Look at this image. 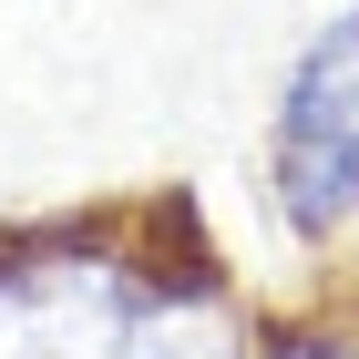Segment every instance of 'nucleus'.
I'll return each instance as SVG.
<instances>
[{"mask_svg": "<svg viewBox=\"0 0 359 359\" xmlns=\"http://www.w3.org/2000/svg\"><path fill=\"white\" fill-rule=\"evenodd\" d=\"M0 359H247V318L185 205L52 216L0 226Z\"/></svg>", "mask_w": 359, "mask_h": 359, "instance_id": "1", "label": "nucleus"}, {"mask_svg": "<svg viewBox=\"0 0 359 359\" xmlns=\"http://www.w3.org/2000/svg\"><path fill=\"white\" fill-rule=\"evenodd\" d=\"M267 216L298 247H329L359 226V0L318 21L277 83L267 123Z\"/></svg>", "mask_w": 359, "mask_h": 359, "instance_id": "2", "label": "nucleus"}, {"mask_svg": "<svg viewBox=\"0 0 359 359\" xmlns=\"http://www.w3.org/2000/svg\"><path fill=\"white\" fill-rule=\"evenodd\" d=\"M247 359H359V318H298V329L247 339Z\"/></svg>", "mask_w": 359, "mask_h": 359, "instance_id": "3", "label": "nucleus"}]
</instances>
